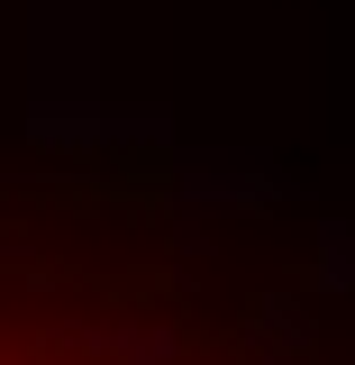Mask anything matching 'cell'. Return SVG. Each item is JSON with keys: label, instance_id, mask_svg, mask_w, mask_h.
Listing matches in <instances>:
<instances>
[{"label": "cell", "instance_id": "1", "mask_svg": "<svg viewBox=\"0 0 355 365\" xmlns=\"http://www.w3.org/2000/svg\"><path fill=\"white\" fill-rule=\"evenodd\" d=\"M0 365H137L110 347V319H64V311H28L18 283L0 274Z\"/></svg>", "mask_w": 355, "mask_h": 365}]
</instances>
